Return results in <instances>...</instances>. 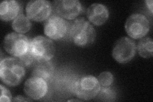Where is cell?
<instances>
[{"label":"cell","mask_w":153,"mask_h":102,"mask_svg":"<svg viewBox=\"0 0 153 102\" xmlns=\"http://www.w3.org/2000/svg\"><path fill=\"white\" fill-rule=\"evenodd\" d=\"M13 30L19 33H25L30 30L31 23L30 19L21 13L17 16L12 23Z\"/></svg>","instance_id":"15"},{"label":"cell","mask_w":153,"mask_h":102,"mask_svg":"<svg viewBox=\"0 0 153 102\" xmlns=\"http://www.w3.org/2000/svg\"><path fill=\"white\" fill-rule=\"evenodd\" d=\"M136 45L130 38L122 37L119 39L114 46L112 56L119 63H127L135 57Z\"/></svg>","instance_id":"7"},{"label":"cell","mask_w":153,"mask_h":102,"mask_svg":"<svg viewBox=\"0 0 153 102\" xmlns=\"http://www.w3.org/2000/svg\"><path fill=\"white\" fill-rule=\"evenodd\" d=\"M137 50L139 55L143 58H149L152 56L153 42L152 38L146 37L141 39L138 43Z\"/></svg>","instance_id":"16"},{"label":"cell","mask_w":153,"mask_h":102,"mask_svg":"<svg viewBox=\"0 0 153 102\" xmlns=\"http://www.w3.org/2000/svg\"><path fill=\"white\" fill-rule=\"evenodd\" d=\"M70 25L65 19L58 16L48 18L44 24V33L51 39L60 40L70 30Z\"/></svg>","instance_id":"8"},{"label":"cell","mask_w":153,"mask_h":102,"mask_svg":"<svg viewBox=\"0 0 153 102\" xmlns=\"http://www.w3.org/2000/svg\"><path fill=\"white\" fill-rule=\"evenodd\" d=\"M98 100L103 101H114L116 99V93L110 87L100 88L97 95Z\"/></svg>","instance_id":"17"},{"label":"cell","mask_w":153,"mask_h":102,"mask_svg":"<svg viewBox=\"0 0 153 102\" xmlns=\"http://www.w3.org/2000/svg\"><path fill=\"white\" fill-rule=\"evenodd\" d=\"M52 4L46 0L29 1L26 8L27 17L34 21L42 22L49 18L52 13Z\"/></svg>","instance_id":"9"},{"label":"cell","mask_w":153,"mask_h":102,"mask_svg":"<svg viewBox=\"0 0 153 102\" xmlns=\"http://www.w3.org/2000/svg\"><path fill=\"white\" fill-rule=\"evenodd\" d=\"M52 8L58 16L71 20L80 13L82 5L78 0H58L54 1Z\"/></svg>","instance_id":"10"},{"label":"cell","mask_w":153,"mask_h":102,"mask_svg":"<svg viewBox=\"0 0 153 102\" xmlns=\"http://www.w3.org/2000/svg\"><path fill=\"white\" fill-rule=\"evenodd\" d=\"M101 87H110L114 82V75L110 71H103L97 78Z\"/></svg>","instance_id":"19"},{"label":"cell","mask_w":153,"mask_h":102,"mask_svg":"<svg viewBox=\"0 0 153 102\" xmlns=\"http://www.w3.org/2000/svg\"><path fill=\"white\" fill-rule=\"evenodd\" d=\"M22 13V7L19 2L14 0H6L0 4V17L4 21L14 20Z\"/></svg>","instance_id":"13"},{"label":"cell","mask_w":153,"mask_h":102,"mask_svg":"<svg viewBox=\"0 0 153 102\" xmlns=\"http://www.w3.org/2000/svg\"><path fill=\"white\" fill-rule=\"evenodd\" d=\"M150 24L148 19L141 13H133L129 17L125 23V30L133 39L144 37L149 31Z\"/></svg>","instance_id":"6"},{"label":"cell","mask_w":153,"mask_h":102,"mask_svg":"<svg viewBox=\"0 0 153 102\" xmlns=\"http://www.w3.org/2000/svg\"><path fill=\"white\" fill-rule=\"evenodd\" d=\"M54 68L49 61H37L33 67L32 76L39 77L47 82H51L54 77Z\"/></svg>","instance_id":"14"},{"label":"cell","mask_w":153,"mask_h":102,"mask_svg":"<svg viewBox=\"0 0 153 102\" xmlns=\"http://www.w3.org/2000/svg\"><path fill=\"white\" fill-rule=\"evenodd\" d=\"M30 40L21 33H10L4 38L3 47L8 54L19 57L29 51Z\"/></svg>","instance_id":"5"},{"label":"cell","mask_w":153,"mask_h":102,"mask_svg":"<svg viewBox=\"0 0 153 102\" xmlns=\"http://www.w3.org/2000/svg\"><path fill=\"white\" fill-rule=\"evenodd\" d=\"M24 91L29 98L36 100H40L44 98L47 93V82L39 77L32 76L26 81Z\"/></svg>","instance_id":"11"},{"label":"cell","mask_w":153,"mask_h":102,"mask_svg":"<svg viewBox=\"0 0 153 102\" xmlns=\"http://www.w3.org/2000/svg\"><path fill=\"white\" fill-rule=\"evenodd\" d=\"M87 17L89 21L94 25L101 26L108 20L109 12L104 4L94 3L88 8Z\"/></svg>","instance_id":"12"},{"label":"cell","mask_w":153,"mask_h":102,"mask_svg":"<svg viewBox=\"0 0 153 102\" xmlns=\"http://www.w3.org/2000/svg\"><path fill=\"white\" fill-rule=\"evenodd\" d=\"M1 87V96H0V101L3 102H9L12 100V95L10 91L6 88L3 85L0 86Z\"/></svg>","instance_id":"20"},{"label":"cell","mask_w":153,"mask_h":102,"mask_svg":"<svg viewBox=\"0 0 153 102\" xmlns=\"http://www.w3.org/2000/svg\"><path fill=\"white\" fill-rule=\"evenodd\" d=\"M13 101H31V98L30 99L26 98L25 97H24L23 96H17L13 100Z\"/></svg>","instance_id":"21"},{"label":"cell","mask_w":153,"mask_h":102,"mask_svg":"<svg viewBox=\"0 0 153 102\" xmlns=\"http://www.w3.org/2000/svg\"><path fill=\"white\" fill-rule=\"evenodd\" d=\"M100 88L97 78L92 75H85L75 80L73 93L80 100H89L97 96Z\"/></svg>","instance_id":"3"},{"label":"cell","mask_w":153,"mask_h":102,"mask_svg":"<svg viewBox=\"0 0 153 102\" xmlns=\"http://www.w3.org/2000/svg\"><path fill=\"white\" fill-rule=\"evenodd\" d=\"M29 51L38 61H49L56 52L53 42L48 38L38 36L30 40Z\"/></svg>","instance_id":"4"},{"label":"cell","mask_w":153,"mask_h":102,"mask_svg":"<svg viewBox=\"0 0 153 102\" xmlns=\"http://www.w3.org/2000/svg\"><path fill=\"white\" fill-rule=\"evenodd\" d=\"M17 59L20 61L25 68H31L32 67L33 68L38 61L30 51H28L22 56L17 57Z\"/></svg>","instance_id":"18"},{"label":"cell","mask_w":153,"mask_h":102,"mask_svg":"<svg viewBox=\"0 0 153 102\" xmlns=\"http://www.w3.org/2000/svg\"><path fill=\"white\" fill-rule=\"evenodd\" d=\"M25 75V68L17 58L5 57L0 63V78L4 84L15 86L20 84Z\"/></svg>","instance_id":"1"},{"label":"cell","mask_w":153,"mask_h":102,"mask_svg":"<svg viewBox=\"0 0 153 102\" xmlns=\"http://www.w3.org/2000/svg\"><path fill=\"white\" fill-rule=\"evenodd\" d=\"M145 3L146 4L147 8H149V10H150L151 13H152V12H153V10H152V6L153 5H152V4H153V3H152V0H147V1H145Z\"/></svg>","instance_id":"22"},{"label":"cell","mask_w":153,"mask_h":102,"mask_svg":"<svg viewBox=\"0 0 153 102\" xmlns=\"http://www.w3.org/2000/svg\"><path fill=\"white\" fill-rule=\"evenodd\" d=\"M69 31L71 40L79 47H88L95 40L96 31L94 27L84 18L76 19L70 26Z\"/></svg>","instance_id":"2"}]
</instances>
